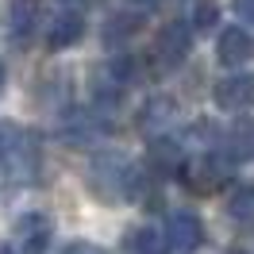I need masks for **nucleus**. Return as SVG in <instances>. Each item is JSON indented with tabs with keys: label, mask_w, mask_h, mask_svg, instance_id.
I'll list each match as a JSON object with an SVG mask.
<instances>
[{
	"label": "nucleus",
	"mask_w": 254,
	"mask_h": 254,
	"mask_svg": "<svg viewBox=\"0 0 254 254\" xmlns=\"http://www.w3.org/2000/svg\"><path fill=\"white\" fill-rule=\"evenodd\" d=\"M89 189L96 192V196H104V200H124V196H131V189H135V170L127 166L124 158H96L93 166H89Z\"/></svg>",
	"instance_id": "nucleus-1"
},
{
	"label": "nucleus",
	"mask_w": 254,
	"mask_h": 254,
	"mask_svg": "<svg viewBox=\"0 0 254 254\" xmlns=\"http://www.w3.org/2000/svg\"><path fill=\"white\" fill-rule=\"evenodd\" d=\"M65 4H85V0H65Z\"/></svg>",
	"instance_id": "nucleus-21"
},
{
	"label": "nucleus",
	"mask_w": 254,
	"mask_h": 254,
	"mask_svg": "<svg viewBox=\"0 0 254 254\" xmlns=\"http://www.w3.org/2000/svg\"><path fill=\"white\" fill-rule=\"evenodd\" d=\"M62 254H104V251H100L96 243H85V239H81V243H69Z\"/></svg>",
	"instance_id": "nucleus-17"
},
{
	"label": "nucleus",
	"mask_w": 254,
	"mask_h": 254,
	"mask_svg": "<svg viewBox=\"0 0 254 254\" xmlns=\"http://www.w3.org/2000/svg\"><path fill=\"white\" fill-rule=\"evenodd\" d=\"M39 23H43V0H12V35L16 39H31Z\"/></svg>",
	"instance_id": "nucleus-10"
},
{
	"label": "nucleus",
	"mask_w": 254,
	"mask_h": 254,
	"mask_svg": "<svg viewBox=\"0 0 254 254\" xmlns=\"http://www.w3.org/2000/svg\"><path fill=\"white\" fill-rule=\"evenodd\" d=\"M139 27H143V16H135V12H120V16H112V19H108L104 39H108V43H124V39H131Z\"/></svg>",
	"instance_id": "nucleus-13"
},
{
	"label": "nucleus",
	"mask_w": 254,
	"mask_h": 254,
	"mask_svg": "<svg viewBox=\"0 0 254 254\" xmlns=\"http://www.w3.org/2000/svg\"><path fill=\"white\" fill-rule=\"evenodd\" d=\"M216 23H220V4H216V0H196L192 27H196V31H208V27H216Z\"/></svg>",
	"instance_id": "nucleus-16"
},
{
	"label": "nucleus",
	"mask_w": 254,
	"mask_h": 254,
	"mask_svg": "<svg viewBox=\"0 0 254 254\" xmlns=\"http://www.w3.org/2000/svg\"><path fill=\"white\" fill-rule=\"evenodd\" d=\"M177 116V104L170 100V96H154V100H146L143 104V116H139V124H143V131H158L162 124H170Z\"/></svg>",
	"instance_id": "nucleus-11"
},
{
	"label": "nucleus",
	"mask_w": 254,
	"mask_h": 254,
	"mask_svg": "<svg viewBox=\"0 0 254 254\" xmlns=\"http://www.w3.org/2000/svg\"><path fill=\"white\" fill-rule=\"evenodd\" d=\"M227 254H247V251H227Z\"/></svg>",
	"instance_id": "nucleus-23"
},
{
	"label": "nucleus",
	"mask_w": 254,
	"mask_h": 254,
	"mask_svg": "<svg viewBox=\"0 0 254 254\" xmlns=\"http://www.w3.org/2000/svg\"><path fill=\"white\" fill-rule=\"evenodd\" d=\"M81 35H85V16L81 12H62V16H54V23H50V50H62V47H73Z\"/></svg>",
	"instance_id": "nucleus-8"
},
{
	"label": "nucleus",
	"mask_w": 254,
	"mask_h": 254,
	"mask_svg": "<svg viewBox=\"0 0 254 254\" xmlns=\"http://www.w3.org/2000/svg\"><path fill=\"white\" fill-rule=\"evenodd\" d=\"M235 12L247 19V23H254V0H235Z\"/></svg>",
	"instance_id": "nucleus-18"
},
{
	"label": "nucleus",
	"mask_w": 254,
	"mask_h": 254,
	"mask_svg": "<svg viewBox=\"0 0 254 254\" xmlns=\"http://www.w3.org/2000/svg\"><path fill=\"white\" fill-rule=\"evenodd\" d=\"M223 158L231 162H247V158H254V131L251 127H243V131H231L227 139H223V150H220Z\"/></svg>",
	"instance_id": "nucleus-12"
},
{
	"label": "nucleus",
	"mask_w": 254,
	"mask_h": 254,
	"mask_svg": "<svg viewBox=\"0 0 254 254\" xmlns=\"http://www.w3.org/2000/svg\"><path fill=\"white\" fill-rule=\"evenodd\" d=\"M212 96H216V104H220L223 112H247V108H254V73H231V77L216 81Z\"/></svg>",
	"instance_id": "nucleus-5"
},
{
	"label": "nucleus",
	"mask_w": 254,
	"mask_h": 254,
	"mask_svg": "<svg viewBox=\"0 0 254 254\" xmlns=\"http://www.w3.org/2000/svg\"><path fill=\"white\" fill-rule=\"evenodd\" d=\"M227 212H231V220H239V223H254V185H243V189L231 192Z\"/></svg>",
	"instance_id": "nucleus-15"
},
{
	"label": "nucleus",
	"mask_w": 254,
	"mask_h": 254,
	"mask_svg": "<svg viewBox=\"0 0 254 254\" xmlns=\"http://www.w3.org/2000/svg\"><path fill=\"white\" fill-rule=\"evenodd\" d=\"M189 47H192L189 27H185V23H166L158 31V39H154V62H158L162 69H174V65L185 62Z\"/></svg>",
	"instance_id": "nucleus-4"
},
{
	"label": "nucleus",
	"mask_w": 254,
	"mask_h": 254,
	"mask_svg": "<svg viewBox=\"0 0 254 254\" xmlns=\"http://www.w3.org/2000/svg\"><path fill=\"white\" fill-rule=\"evenodd\" d=\"M127 254H162V235L154 227H139L127 235Z\"/></svg>",
	"instance_id": "nucleus-14"
},
{
	"label": "nucleus",
	"mask_w": 254,
	"mask_h": 254,
	"mask_svg": "<svg viewBox=\"0 0 254 254\" xmlns=\"http://www.w3.org/2000/svg\"><path fill=\"white\" fill-rule=\"evenodd\" d=\"M200 239H204L200 220L189 212H174L166 223V235H162V254H196Z\"/></svg>",
	"instance_id": "nucleus-3"
},
{
	"label": "nucleus",
	"mask_w": 254,
	"mask_h": 254,
	"mask_svg": "<svg viewBox=\"0 0 254 254\" xmlns=\"http://www.w3.org/2000/svg\"><path fill=\"white\" fill-rule=\"evenodd\" d=\"M0 93H4V65H0Z\"/></svg>",
	"instance_id": "nucleus-20"
},
{
	"label": "nucleus",
	"mask_w": 254,
	"mask_h": 254,
	"mask_svg": "<svg viewBox=\"0 0 254 254\" xmlns=\"http://www.w3.org/2000/svg\"><path fill=\"white\" fill-rule=\"evenodd\" d=\"M181 177H185V185H189L192 192H220L227 181H231V162L223 158L220 150L216 154H204V158L189 162L185 170H181Z\"/></svg>",
	"instance_id": "nucleus-2"
},
{
	"label": "nucleus",
	"mask_w": 254,
	"mask_h": 254,
	"mask_svg": "<svg viewBox=\"0 0 254 254\" xmlns=\"http://www.w3.org/2000/svg\"><path fill=\"white\" fill-rule=\"evenodd\" d=\"M0 254H12V251H8V247H0Z\"/></svg>",
	"instance_id": "nucleus-22"
},
{
	"label": "nucleus",
	"mask_w": 254,
	"mask_h": 254,
	"mask_svg": "<svg viewBox=\"0 0 254 254\" xmlns=\"http://www.w3.org/2000/svg\"><path fill=\"white\" fill-rule=\"evenodd\" d=\"M16 239L23 243V251H47L50 247V239H54V220L50 216H43V212H23L16 220Z\"/></svg>",
	"instance_id": "nucleus-6"
},
{
	"label": "nucleus",
	"mask_w": 254,
	"mask_h": 254,
	"mask_svg": "<svg viewBox=\"0 0 254 254\" xmlns=\"http://www.w3.org/2000/svg\"><path fill=\"white\" fill-rule=\"evenodd\" d=\"M131 4H139V8H154V4H162V0H131Z\"/></svg>",
	"instance_id": "nucleus-19"
},
{
	"label": "nucleus",
	"mask_w": 254,
	"mask_h": 254,
	"mask_svg": "<svg viewBox=\"0 0 254 254\" xmlns=\"http://www.w3.org/2000/svg\"><path fill=\"white\" fill-rule=\"evenodd\" d=\"M216 54H220V62L231 65V69H239L243 62H251V58H254L251 31H243V27H227V31L220 35V43H216Z\"/></svg>",
	"instance_id": "nucleus-7"
},
{
	"label": "nucleus",
	"mask_w": 254,
	"mask_h": 254,
	"mask_svg": "<svg viewBox=\"0 0 254 254\" xmlns=\"http://www.w3.org/2000/svg\"><path fill=\"white\" fill-rule=\"evenodd\" d=\"M150 170L162 177H177L185 170V154H181V146L170 143V139H154L150 143Z\"/></svg>",
	"instance_id": "nucleus-9"
}]
</instances>
